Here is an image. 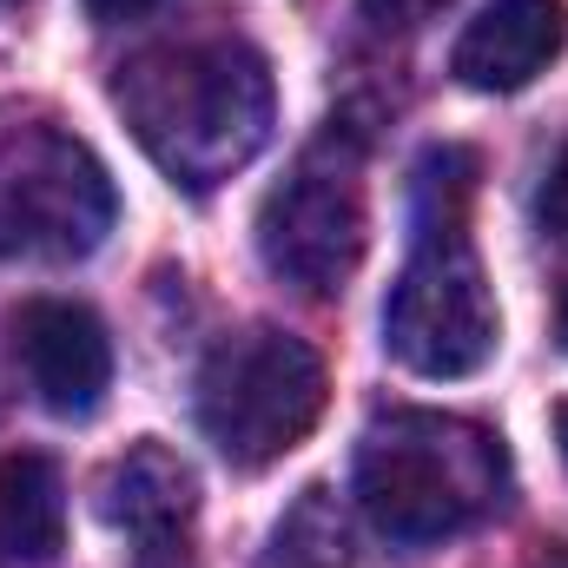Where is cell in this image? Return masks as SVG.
<instances>
[{"label":"cell","mask_w":568,"mask_h":568,"mask_svg":"<svg viewBox=\"0 0 568 568\" xmlns=\"http://www.w3.org/2000/svg\"><path fill=\"white\" fill-rule=\"evenodd\" d=\"M113 106L126 113L133 140L165 179L212 192L265 152L278 120V87L258 47L219 33L126 60L113 80Z\"/></svg>","instance_id":"obj_1"},{"label":"cell","mask_w":568,"mask_h":568,"mask_svg":"<svg viewBox=\"0 0 568 568\" xmlns=\"http://www.w3.org/2000/svg\"><path fill=\"white\" fill-rule=\"evenodd\" d=\"M469 199H476V152L429 145L417 165L410 258L384 297V351L436 384L476 377L503 337L489 272L469 239Z\"/></svg>","instance_id":"obj_2"},{"label":"cell","mask_w":568,"mask_h":568,"mask_svg":"<svg viewBox=\"0 0 568 568\" xmlns=\"http://www.w3.org/2000/svg\"><path fill=\"white\" fill-rule=\"evenodd\" d=\"M509 496L503 436L443 410H390L357 443V509L397 549L449 542Z\"/></svg>","instance_id":"obj_3"},{"label":"cell","mask_w":568,"mask_h":568,"mask_svg":"<svg viewBox=\"0 0 568 568\" xmlns=\"http://www.w3.org/2000/svg\"><path fill=\"white\" fill-rule=\"evenodd\" d=\"M324 397V357L278 324H252L212 344L199 371V429L232 469H265L317 429Z\"/></svg>","instance_id":"obj_4"},{"label":"cell","mask_w":568,"mask_h":568,"mask_svg":"<svg viewBox=\"0 0 568 568\" xmlns=\"http://www.w3.org/2000/svg\"><path fill=\"white\" fill-rule=\"evenodd\" d=\"M371 245V192H364V145L357 133L331 126L317 145L297 152V165L258 205V258L304 297L344 291Z\"/></svg>","instance_id":"obj_5"},{"label":"cell","mask_w":568,"mask_h":568,"mask_svg":"<svg viewBox=\"0 0 568 568\" xmlns=\"http://www.w3.org/2000/svg\"><path fill=\"white\" fill-rule=\"evenodd\" d=\"M120 192L93 145L60 126L0 133V258L73 265L106 245Z\"/></svg>","instance_id":"obj_6"},{"label":"cell","mask_w":568,"mask_h":568,"mask_svg":"<svg viewBox=\"0 0 568 568\" xmlns=\"http://www.w3.org/2000/svg\"><path fill=\"white\" fill-rule=\"evenodd\" d=\"M13 357H20L40 410H53L67 424L93 417L113 390V337L73 297H27L13 311Z\"/></svg>","instance_id":"obj_7"},{"label":"cell","mask_w":568,"mask_h":568,"mask_svg":"<svg viewBox=\"0 0 568 568\" xmlns=\"http://www.w3.org/2000/svg\"><path fill=\"white\" fill-rule=\"evenodd\" d=\"M568 47L562 0H489L449 47V73L469 93H523Z\"/></svg>","instance_id":"obj_8"},{"label":"cell","mask_w":568,"mask_h":568,"mask_svg":"<svg viewBox=\"0 0 568 568\" xmlns=\"http://www.w3.org/2000/svg\"><path fill=\"white\" fill-rule=\"evenodd\" d=\"M100 523L133 536L140 556H172V542L185 536L192 509H199V483L192 469L165 449V443H133L106 476H100Z\"/></svg>","instance_id":"obj_9"},{"label":"cell","mask_w":568,"mask_h":568,"mask_svg":"<svg viewBox=\"0 0 568 568\" xmlns=\"http://www.w3.org/2000/svg\"><path fill=\"white\" fill-rule=\"evenodd\" d=\"M67 542V483L53 456H0V556L47 568Z\"/></svg>","instance_id":"obj_10"},{"label":"cell","mask_w":568,"mask_h":568,"mask_svg":"<svg viewBox=\"0 0 568 568\" xmlns=\"http://www.w3.org/2000/svg\"><path fill=\"white\" fill-rule=\"evenodd\" d=\"M265 568H351V523L331 489H304L272 529Z\"/></svg>","instance_id":"obj_11"},{"label":"cell","mask_w":568,"mask_h":568,"mask_svg":"<svg viewBox=\"0 0 568 568\" xmlns=\"http://www.w3.org/2000/svg\"><path fill=\"white\" fill-rule=\"evenodd\" d=\"M449 0H357V13L377 27V33H417L424 20H436Z\"/></svg>","instance_id":"obj_12"},{"label":"cell","mask_w":568,"mask_h":568,"mask_svg":"<svg viewBox=\"0 0 568 568\" xmlns=\"http://www.w3.org/2000/svg\"><path fill=\"white\" fill-rule=\"evenodd\" d=\"M536 219L549 239H568V140L556 145L549 172H542V192H536Z\"/></svg>","instance_id":"obj_13"},{"label":"cell","mask_w":568,"mask_h":568,"mask_svg":"<svg viewBox=\"0 0 568 568\" xmlns=\"http://www.w3.org/2000/svg\"><path fill=\"white\" fill-rule=\"evenodd\" d=\"M80 7H87V20H93V27H126V20L159 13L165 0H80Z\"/></svg>","instance_id":"obj_14"},{"label":"cell","mask_w":568,"mask_h":568,"mask_svg":"<svg viewBox=\"0 0 568 568\" xmlns=\"http://www.w3.org/2000/svg\"><path fill=\"white\" fill-rule=\"evenodd\" d=\"M556 443H562V456H568V404H556Z\"/></svg>","instance_id":"obj_15"},{"label":"cell","mask_w":568,"mask_h":568,"mask_svg":"<svg viewBox=\"0 0 568 568\" xmlns=\"http://www.w3.org/2000/svg\"><path fill=\"white\" fill-rule=\"evenodd\" d=\"M556 331H562V344H568V291H562V311H556Z\"/></svg>","instance_id":"obj_16"},{"label":"cell","mask_w":568,"mask_h":568,"mask_svg":"<svg viewBox=\"0 0 568 568\" xmlns=\"http://www.w3.org/2000/svg\"><path fill=\"white\" fill-rule=\"evenodd\" d=\"M0 7H13V0H0Z\"/></svg>","instance_id":"obj_17"}]
</instances>
